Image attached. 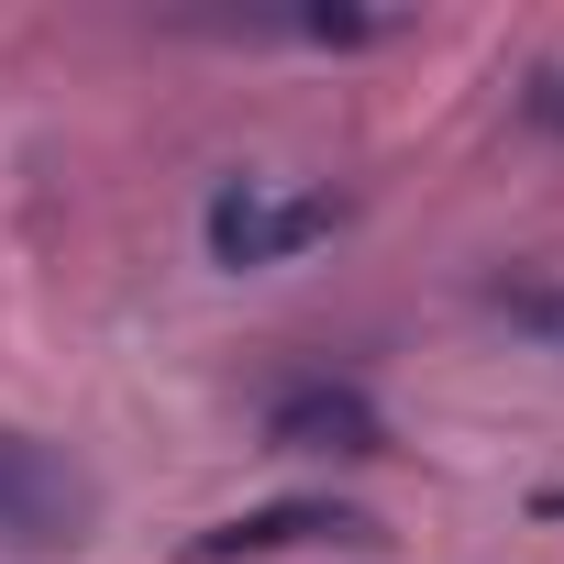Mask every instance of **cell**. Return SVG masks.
Segmentation results:
<instances>
[{"label": "cell", "instance_id": "6da1fadb", "mask_svg": "<svg viewBox=\"0 0 564 564\" xmlns=\"http://www.w3.org/2000/svg\"><path fill=\"white\" fill-rule=\"evenodd\" d=\"M344 221H355V199H344V188H300V177H221V188H210V210H199V243H210V265L265 276V265H300L311 243H333Z\"/></svg>", "mask_w": 564, "mask_h": 564}, {"label": "cell", "instance_id": "5b68a950", "mask_svg": "<svg viewBox=\"0 0 564 564\" xmlns=\"http://www.w3.org/2000/svg\"><path fill=\"white\" fill-rule=\"evenodd\" d=\"M487 311L509 333H531L542 355H564V276H487Z\"/></svg>", "mask_w": 564, "mask_h": 564}, {"label": "cell", "instance_id": "3957f363", "mask_svg": "<svg viewBox=\"0 0 564 564\" xmlns=\"http://www.w3.org/2000/svg\"><path fill=\"white\" fill-rule=\"evenodd\" d=\"M265 454H311V465H377L399 432H388V410L355 388V377H333V366H311V377H276L265 388Z\"/></svg>", "mask_w": 564, "mask_h": 564}, {"label": "cell", "instance_id": "7a4b0ae2", "mask_svg": "<svg viewBox=\"0 0 564 564\" xmlns=\"http://www.w3.org/2000/svg\"><path fill=\"white\" fill-rule=\"evenodd\" d=\"M89 542H100V476L78 454H56L45 432H0V553L67 564Z\"/></svg>", "mask_w": 564, "mask_h": 564}, {"label": "cell", "instance_id": "52a82bcc", "mask_svg": "<svg viewBox=\"0 0 564 564\" xmlns=\"http://www.w3.org/2000/svg\"><path fill=\"white\" fill-rule=\"evenodd\" d=\"M531 520H564V487H542V498H531Z\"/></svg>", "mask_w": 564, "mask_h": 564}, {"label": "cell", "instance_id": "8992f818", "mask_svg": "<svg viewBox=\"0 0 564 564\" xmlns=\"http://www.w3.org/2000/svg\"><path fill=\"white\" fill-rule=\"evenodd\" d=\"M520 111H531L542 133H564V67H531V89H520Z\"/></svg>", "mask_w": 564, "mask_h": 564}, {"label": "cell", "instance_id": "277c9868", "mask_svg": "<svg viewBox=\"0 0 564 564\" xmlns=\"http://www.w3.org/2000/svg\"><path fill=\"white\" fill-rule=\"evenodd\" d=\"M377 520L355 498H265V509H232L210 531H188V564H265V553H366Z\"/></svg>", "mask_w": 564, "mask_h": 564}]
</instances>
